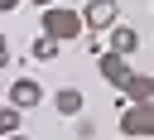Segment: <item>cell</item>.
I'll return each mask as SVG.
<instances>
[{"instance_id": "10", "label": "cell", "mask_w": 154, "mask_h": 140, "mask_svg": "<svg viewBox=\"0 0 154 140\" xmlns=\"http://www.w3.org/2000/svg\"><path fill=\"white\" fill-rule=\"evenodd\" d=\"M58 48H63V43H53V39H43V34H38V39H34V48H29V53H34V58H38V63H48V58H58Z\"/></svg>"}, {"instance_id": "5", "label": "cell", "mask_w": 154, "mask_h": 140, "mask_svg": "<svg viewBox=\"0 0 154 140\" xmlns=\"http://www.w3.org/2000/svg\"><path fill=\"white\" fill-rule=\"evenodd\" d=\"M96 72H101L111 87H125V82H130V58H120V53H101V58H96Z\"/></svg>"}, {"instance_id": "2", "label": "cell", "mask_w": 154, "mask_h": 140, "mask_svg": "<svg viewBox=\"0 0 154 140\" xmlns=\"http://www.w3.org/2000/svg\"><path fill=\"white\" fill-rule=\"evenodd\" d=\"M77 14H82V29H116L120 10H116V0H87Z\"/></svg>"}, {"instance_id": "3", "label": "cell", "mask_w": 154, "mask_h": 140, "mask_svg": "<svg viewBox=\"0 0 154 140\" xmlns=\"http://www.w3.org/2000/svg\"><path fill=\"white\" fill-rule=\"evenodd\" d=\"M120 135H130V140L154 135V106H125L120 111Z\"/></svg>"}, {"instance_id": "11", "label": "cell", "mask_w": 154, "mask_h": 140, "mask_svg": "<svg viewBox=\"0 0 154 140\" xmlns=\"http://www.w3.org/2000/svg\"><path fill=\"white\" fill-rule=\"evenodd\" d=\"M5 63H10V39L0 34V68H5Z\"/></svg>"}, {"instance_id": "13", "label": "cell", "mask_w": 154, "mask_h": 140, "mask_svg": "<svg viewBox=\"0 0 154 140\" xmlns=\"http://www.w3.org/2000/svg\"><path fill=\"white\" fill-rule=\"evenodd\" d=\"M29 5H38V10H48V5H58V0H29Z\"/></svg>"}, {"instance_id": "1", "label": "cell", "mask_w": 154, "mask_h": 140, "mask_svg": "<svg viewBox=\"0 0 154 140\" xmlns=\"http://www.w3.org/2000/svg\"><path fill=\"white\" fill-rule=\"evenodd\" d=\"M38 19H43V39H53V43H72V39L87 34V29H82V14L67 10V5H48Z\"/></svg>"}, {"instance_id": "12", "label": "cell", "mask_w": 154, "mask_h": 140, "mask_svg": "<svg viewBox=\"0 0 154 140\" xmlns=\"http://www.w3.org/2000/svg\"><path fill=\"white\" fill-rule=\"evenodd\" d=\"M14 5H19V0H0V14H10V10H14Z\"/></svg>"}, {"instance_id": "7", "label": "cell", "mask_w": 154, "mask_h": 140, "mask_svg": "<svg viewBox=\"0 0 154 140\" xmlns=\"http://www.w3.org/2000/svg\"><path fill=\"white\" fill-rule=\"evenodd\" d=\"M135 48H140V34H135L130 24H116V29H111V48H106V53H120V58H130Z\"/></svg>"}, {"instance_id": "9", "label": "cell", "mask_w": 154, "mask_h": 140, "mask_svg": "<svg viewBox=\"0 0 154 140\" xmlns=\"http://www.w3.org/2000/svg\"><path fill=\"white\" fill-rule=\"evenodd\" d=\"M19 116H24V111H14V106H0V140H5V135H19Z\"/></svg>"}, {"instance_id": "6", "label": "cell", "mask_w": 154, "mask_h": 140, "mask_svg": "<svg viewBox=\"0 0 154 140\" xmlns=\"http://www.w3.org/2000/svg\"><path fill=\"white\" fill-rule=\"evenodd\" d=\"M120 92H125L130 106H154V77H144V72H130V82Z\"/></svg>"}, {"instance_id": "4", "label": "cell", "mask_w": 154, "mask_h": 140, "mask_svg": "<svg viewBox=\"0 0 154 140\" xmlns=\"http://www.w3.org/2000/svg\"><path fill=\"white\" fill-rule=\"evenodd\" d=\"M38 101H43V87H38L34 77H14V82H10V106H14V111H34Z\"/></svg>"}, {"instance_id": "14", "label": "cell", "mask_w": 154, "mask_h": 140, "mask_svg": "<svg viewBox=\"0 0 154 140\" xmlns=\"http://www.w3.org/2000/svg\"><path fill=\"white\" fill-rule=\"evenodd\" d=\"M5 140H29V135H5Z\"/></svg>"}, {"instance_id": "8", "label": "cell", "mask_w": 154, "mask_h": 140, "mask_svg": "<svg viewBox=\"0 0 154 140\" xmlns=\"http://www.w3.org/2000/svg\"><path fill=\"white\" fill-rule=\"evenodd\" d=\"M53 106H58V116H82L87 97H82L77 87H58V92H53Z\"/></svg>"}]
</instances>
